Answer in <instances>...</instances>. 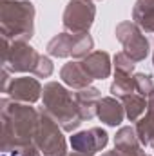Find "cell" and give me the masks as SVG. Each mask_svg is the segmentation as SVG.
<instances>
[{
  "label": "cell",
  "mask_w": 154,
  "mask_h": 156,
  "mask_svg": "<svg viewBox=\"0 0 154 156\" xmlns=\"http://www.w3.org/2000/svg\"><path fill=\"white\" fill-rule=\"evenodd\" d=\"M2 153L15 156H42L35 145L40 111L31 104H20L7 96L0 100Z\"/></svg>",
  "instance_id": "cell-1"
},
{
  "label": "cell",
  "mask_w": 154,
  "mask_h": 156,
  "mask_svg": "<svg viewBox=\"0 0 154 156\" xmlns=\"http://www.w3.org/2000/svg\"><path fill=\"white\" fill-rule=\"evenodd\" d=\"M42 111H45L65 133H75L83 122L73 93L60 82H47L44 85Z\"/></svg>",
  "instance_id": "cell-2"
},
{
  "label": "cell",
  "mask_w": 154,
  "mask_h": 156,
  "mask_svg": "<svg viewBox=\"0 0 154 156\" xmlns=\"http://www.w3.org/2000/svg\"><path fill=\"white\" fill-rule=\"evenodd\" d=\"M35 4L29 0L0 2V33L11 42H29L35 35Z\"/></svg>",
  "instance_id": "cell-3"
},
{
  "label": "cell",
  "mask_w": 154,
  "mask_h": 156,
  "mask_svg": "<svg viewBox=\"0 0 154 156\" xmlns=\"http://www.w3.org/2000/svg\"><path fill=\"white\" fill-rule=\"evenodd\" d=\"M38 51L29 42H11L2 38V69L15 73H35L40 62Z\"/></svg>",
  "instance_id": "cell-4"
},
{
  "label": "cell",
  "mask_w": 154,
  "mask_h": 156,
  "mask_svg": "<svg viewBox=\"0 0 154 156\" xmlns=\"http://www.w3.org/2000/svg\"><path fill=\"white\" fill-rule=\"evenodd\" d=\"M64 129L40 109L38 127L35 133V145L38 147L42 156H67V140L64 136Z\"/></svg>",
  "instance_id": "cell-5"
},
{
  "label": "cell",
  "mask_w": 154,
  "mask_h": 156,
  "mask_svg": "<svg viewBox=\"0 0 154 156\" xmlns=\"http://www.w3.org/2000/svg\"><path fill=\"white\" fill-rule=\"evenodd\" d=\"M94 16H96L94 0H69L62 15V26L67 33L85 35L91 31L94 24Z\"/></svg>",
  "instance_id": "cell-6"
},
{
  "label": "cell",
  "mask_w": 154,
  "mask_h": 156,
  "mask_svg": "<svg viewBox=\"0 0 154 156\" xmlns=\"http://www.w3.org/2000/svg\"><path fill=\"white\" fill-rule=\"evenodd\" d=\"M116 40L123 45V51L138 64L143 62L149 55V40L145 33L132 22V20H123L116 26L114 29Z\"/></svg>",
  "instance_id": "cell-7"
},
{
  "label": "cell",
  "mask_w": 154,
  "mask_h": 156,
  "mask_svg": "<svg viewBox=\"0 0 154 156\" xmlns=\"http://www.w3.org/2000/svg\"><path fill=\"white\" fill-rule=\"evenodd\" d=\"M71 149L82 156H94L98 151L105 149L109 144V134L102 127H91L87 131L73 133L69 138Z\"/></svg>",
  "instance_id": "cell-8"
},
{
  "label": "cell",
  "mask_w": 154,
  "mask_h": 156,
  "mask_svg": "<svg viewBox=\"0 0 154 156\" xmlns=\"http://www.w3.org/2000/svg\"><path fill=\"white\" fill-rule=\"evenodd\" d=\"M42 83L38 82V78H31V76H18V78H11L7 89H5V96L20 102V104H35L42 98Z\"/></svg>",
  "instance_id": "cell-9"
},
{
  "label": "cell",
  "mask_w": 154,
  "mask_h": 156,
  "mask_svg": "<svg viewBox=\"0 0 154 156\" xmlns=\"http://www.w3.org/2000/svg\"><path fill=\"white\" fill-rule=\"evenodd\" d=\"M114 149L121 156H147L143 145L136 134V129L131 125L120 127L114 134Z\"/></svg>",
  "instance_id": "cell-10"
},
{
  "label": "cell",
  "mask_w": 154,
  "mask_h": 156,
  "mask_svg": "<svg viewBox=\"0 0 154 156\" xmlns=\"http://www.w3.org/2000/svg\"><path fill=\"white\" fill-rule=\"evenodd\" d=\"M96 116L100 118L102 123L109 127H118L125 118V107L121 100L114 96H102L96 105Z\"/></svg>",
  "instance_id": "cell-11"
},
{
  "label": "cell",
  "mask_w": 154,
  "mask_h": 156,
  "mask_svg": "<svg viewBox=\"0 0 154 156\" xmlns=\"http://www.w3.org/2000/svg\"><path fill=\"white\" fill-rule=\"evenodd\" d=\"M80 62L93 80H105L111 76L113 62H111L109 53H105V51H93L89 56H85Z\"/></svg>",
  "instance_id": "cell-12"
},
{
  "label": "cell",
  "mask_w": 154,
  "mask_h": 156,
  "mask_svg": "<svg viewBox=\"0 0 154 156\" xmlns=\"http://www.w3.org/2000/svg\"><path fill=\"white\" fill-rule=\"evenodd\" d=\"M60 78H62L64 85H67L69 89H75V91L85 89V87H89L93 83V78L83 69L80 60H76V62L73 60V62L64 64L62 69H60Z\"/></svg>",
  "instance_id": "cell-13"
},
{
  "label": "cell",
  "mask_w": 154,
  "mask_h": 156,
  "mask_svg": "<svg viewBox=\"0 0 154 156\" xmlns=\"http://www.w3.org/2000/svg\"><path fill=\"white\" fill-rule=\"evenodd\" d=\"M76 38H78V35L67 33V31L54 35L53 38L47 42V45H45L47 55H51L54 58H69V56H75Z\"/></svg>",
  "instance_id": "cell-14"
},
{
  "label": "cell",
  "mask_w": 154,
  "mask_h": 156,
  "mask_svg": "<svg viewBox=\"0 0 154 156\" xmlns=\"http://www.w3.org/2000/svg\"><path fill=\"white\" fill-rule=\"evenodd\" d=\"M102 98V93L98 87H85V89H80L75 93V100L78 104V109H80V115L85 120H91L93 116H96V105Z\"/></svg>",
  "instance_id": "cell-15"
},
{
  "label": "cell",
  "mask_w": 154,
  "mask_h": 156,
  "mask_svg": "<svg viewBox=\"0 0 154 156\" xmlns=\"http://www.w3.org/2000/svg\"><path fill=\"white\" fill-rule=\"evenodd\" d=\"M132 22L143 33H154V0H136L134 2Z\"/></svg>",
  "instance_id": "cell-16"
},
{
  "label": "cell",
  "mask_w": 154,
  "mask_h": 156,
  "mask_svg": "<svg viewBox=\"0 0 154 156\" xmlns=\"http://www.w3.org/2000/svg\"><path fill=\"white\" fill-rule=\"evenodd\" d=\"M111 96H114L118 100H123L125 96L136 93V82L134 75H125V73H118L114 71V80L111 83Z\"/></svg>",
  "instance_id": "cell-17"
},
{
  "label": "cell",
  "mask_w": 154,
  "mask_h": 156,
  "mask_svg": "<svg viewBox=\"0 0 154 156\" xmlns=\"http://www.w3.org/2000/svg\"><path fill=\"white\" fill-rule=\"evenodd\" d=\"M121 104L125 107V118L129 122H138L147 111V98L138 94V93H132V94L125 96L121 100Z\"/></svg>",
  "instance_id": "cell-18"
},
{
  "label": "cell",
  "mask_w": 154,
  "mask_h": 156,
  "mask_svg": "<svg viewBox=\"0 0 154 156\" xmlns=\"http://www.w3.org/2000/svg\"><path fill=\"white\" fill-rule=\"evenodd\" d=\"M136 134L143 147L154 149V111L147 109V113L136 122Z\"/></svg>",
  "instance_id": "cell-19"
},
{
  "label": "cell",
  "mask_w": 154,
  "mask_h": 156,
  "mask_svg": "<svg viewBox=\"0 0 154 156\" xmlns=\"http://www.w3.org/2000/svg\"><path fill=\"white\" fill-rule=\"evenodd\" d=\"M113 66H114V71H118V73L134 75L136 62H134V60H132L125 51H120V53H116L114 58H113Z\"/></svg>",
  "instance_id": "cell-20"
},
{
  "label": "cell",
  "mask_w": 154,
  "mask_h": 156,
  "mask_svg": "<svg viewBox=\"0 0 154 156\" xmlns=\"http://www.w3.org/2000/svg\"><path fill=\"white\" fill-rule=\"evenodd\" d=\"M134 82H136V93L142 96H149L154 89V80L147 73H134Z\"/></svg>",
  "instance_id": "cell-21"
},
{
  "label": "cell",
  "mask_w": 154,
  "mask_h": 156,
  "mask_svg": "<svg viewBox=\"0 0 154 156\" xmlns=\"http://www.w3.org/2000/svg\"><path fill=\"white\" fill-rule=\"evenodd\" d=\"M53 71H54V66H53L51 58L45 56V55H42V56H40L38 66H37V69H35L33 75H35L37 78H49L51 75H53Z\"/></svg>",
  "instance_id": "cell-22"
},
{
  "label": "cell",
  "mask_w": 154,
  "mask_h": 156,
  "mask_svg": "<svg viewBox=\"0 0 154 156\" xmlns=\"http://www.w3.org/2000/svg\"><path fill=\"white\" fill-rule=\"evenodd\" d=\"M147 109L154 111V89L151 91V94L147 96Z\"/></svg>",
  "instance_id": "cell-23"
},
{
  "label": "cell",
  "mask_w": 154,
  "mask_h": 156,
  "mask_svg": "<svg viewBox=\"0 0 154 156\" xmlns=\"http://www.w3.org/2000/svg\"><path fill=\"white\" fill-rule=\"evenodd\" d=\"M102 156H121V154H120L116 149H113V151H107V153H103Z\"/></svg>",
  "instance_id": "cell-24"
},
{
  "label": "cell",
  "mask_w": 154,
  "mask_h": 156,
  "mask_svg": "<svg viewBox=\"0 0 154 156\" xmlns=\"http://www.w3.org/2000/svg\"><path fill=\"white\" fill-rule=\"evenodd\" d=\"M67 156H82V154H78V153H75V151H73V153H69Z\"/></svg>",
  "instance_id": "cell-25"
},
{
  "label": "cell",
  "mask_w": 154,
  "mask_h": 156,
  "mask_svg": "<svg viewBox=\"0 0 154 156\" xmlns=\"http://www.w3.org/2000/svg\"><path fill=\"white\" fill-rule=\"evenodd\" d=\"M2 156H15V154H7V153H2Z\"/></svg>",
  "instance_id": "cell-26"
},
{
  "label": "cell",
  "mask_w": 154,
  "mask_h": 156,
  "mask_svg": "<svg viewBox=\"0 0 154 156\" xmlns=\"http://www.w3.org/2000/svg\"><path fill=\"white\" fill-rule=\"evenodd\" d=\"M152 66H154V53H152Z\"/></svg>",
  "instance_id": "cell-27"
},
{
  "label": "cell",
  "mask_w": 154,
  "mask_h": 156,
  "mask_svg": "<svg viewBox=\"0 0 154 156\" xmlns=\"http://www.w3.org/2000/svg\"><path fill=\"white\" fill-rule=\"evenodd\" d=\"M147 156H151V154H147Z\"/></svg>",
  "instance_id": "cell-28"
}]
</instances>
